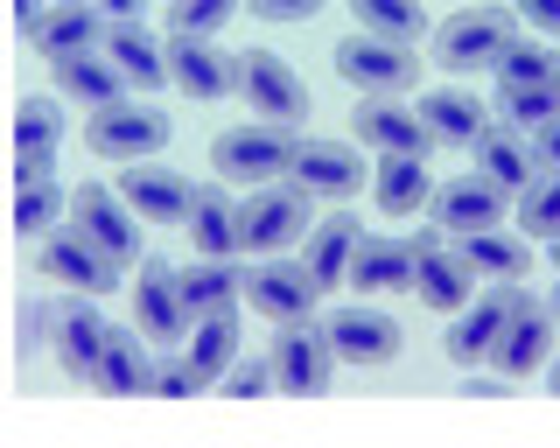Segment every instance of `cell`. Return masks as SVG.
Instances as JSON below:
<instances>
[{"instance_id": "1", "label": "cell", "mask_w": 560, "mask_h": 448, "mask_svg": "<svg viewBox=\"0 0 560 448\" xmlns=\"http://www.w3.org/2000/svg\"><path fill=\"white\" fill-rule=\"evenodd\" d=\"M238 224H245V252L253 260H288V246H308V232H315V197L302 182L253 189L238 203Z\"/></svg>"}, {"instance_id": "2", "label": "cell", "mask_w": 560, "mask_h": 448, "mask_svg": "<svg viewBox=\"0 0 560 448\" xmlns=\"http://www.w3.org/2000/svg\"><path fill=\"white\" fill-rule=\"evenodd\" d=\"M294 154H302V133H280L267 119L253 127H232L210 141V162H218L224 182H245V189H273V176H294Z\"/></svg>"}, {"instance_id": "3", "label": "cell", "mask_w": 560, "mask_h": 448, "mask_svg": "<svg viewBox=\"0 0 560 448\" xmlns=\"http://www.w3.org/2000/svg\"><path fill=\"white\" fill-rule=\"evenodd\" d=\"M518 43V8H463L434 28V63L448 71H498V57Z\"/></svg>"}, {"instance_id": "4", "label": "cell", "mask_w": 560, "mask_h": 448, "mask_svg": "<svg viewBox=\"0 0 560 448\" xmlns=\"http://www.w3.org/2000/svg\"><path fill=\"white\" fill-rule=\"evenodd\" d=\"M238 98L253 106V119H267L280 133H302V119H308V84L273 49H245L238 57Z\"/></svg>"}, {"instance_id": "5", "label": "cell", "mask_w": 560, "mask_h": 448, "mask_svg": "<svg viewBox=\"0 0 560 448\" xmlns=\"http://www.w3.org/2000/svg\"><path fill=\"white\" fill-rule=\"evenodd\" d=\"M133 330L148 337V343H162V357H168V351H189L197 316H189V302H183V267L140 260V281H133Z\"/></svg>"}, {"instance_id": "6", "label": "cell", "mask_w": 560, "mask_h": 448, "mask_svg": "<svg viewBox=\"0 0 560 448\" xmlns=\"http://www.w3.org/2000/svg\"><path fill=\"white\" fill-rule=\"evenodd\" d=\"M267 357H273V392H288V400H323L337 365H343L323 322H288V330H273Z\"/></svg>"}, {"instance_id": "7", "label": "cell", "mask_w": 560, "mask_h": 448, "mask_svg": "<svg viewBox=\"0 0 560 448\" xmlns=\"http://www.w3.org/2000/svg\"><path fill=\"white\" fill-rule=\"evenodd\" d=\"M84 148H92L98 162H119V168L154 162V154L168 148V119L154 106H140V98H127V106H105V113L84 119Z\"/></svg>"}, {"instance_id": "8", "label": "cell", "mask_w": 560, "mask_h": 448, "mask_svg": "<svg viewBox=\"0 0 560 448\" xmlns=\"http://www.w3.org/2000/svg\"><path fill=\"white\" fill-rule=\"evenodd\" d=\"M413 295L434 308V316H463L469 302L483 295V281H477V267L455 252V238L442 232H413Z\"/></svg>"}, {"instance_id": "9", "label": "cell", "mask_w": 560, "mask_h": 448, "mask_svg": "<svg viewBox=\"0 0 560 448\" xmlns=\"http://www.w3.org/2000/svg\"><path fill=\"white\" fill-rule=\"evenodd\" d=\"M70 224H78V232L92 238V246H98L119 273L140 267V217H133V203L119 197V189H105V182L70 189Z\"/></svg>"}, {"instance_id": "10", "label": "cell", "mask_w": 560, "mask_h": 448, "mask_svg": "<svg viewBox=\"0 0 560 448\" xmlns=\"http://www.w3.org/2000/svg\"><path fill=\"white\" fill-rule=\"evenodd\" d=\"M337 78L358 84L364 98H399L420 84V57L407 43H378V36H343L337 43Z\"/></svg>"}, {"instance_id": "11", "label": "cell", "mask_w": 560, "mask_h": 448, "mask_svg": "<svg viewBox=\"0 0 560 448\" xmlns=\"http://www.w3.org/2000/svg\"><path fill=\"white\" fill-rule=\"evenodd\" d=\"M512 308H518V287H483V295L469 302L463 316H448V330H442V351H448V365L477 372L483 357H498L504 330H512Z\"/></svg>"}, {"instance_id": "12", "label": "cell", "mask_w": 560, "mask_h": 448, "mask_svg": "<svg viewBox=\"0 0 560 448\" xmlns=\"http://www.w3.org/2000/svg\"><path fill=\"white\" fill-rule=\"evenodd\" d=\"M504 211H518V203H512V189H498L490 176H448L442 189H434V203H428V217H434V232H442V238L498 232Z\"/></svg>"}, {"instance_id": "13", "label": "cell", "mask_w": 560, "mask_h": 448, "mask_svg": "<svg viewBox=\"0 0 560 448\" xmlns=\"http://www.w3.org/2000/svg\"><path fill=\"white\" fill-rule=\"evenodd\" d=\"M245 302H253L273 330H288V322L315 316L323 287H315V273L302 260H253V267H245Z\"/></svg>"}, {"instance_id": "14", "label": "cell", "mask_w": 560, "mask_h": 448, "mask_svg": "<svg viewBox=\"0 0 560 448\" xmlns=\"http://www.w3.org/2000/svg\"><path fill=\"white\" fill-rule=\"evenodd\" d=\"M35 260H43V281H49V287H70V295H92V302H98V295H113V287H119V267L105 260V252L78 232V224L49 232L43 246H35Z\"/></svg>"}, {"instance_id": "15", "label": "cell", "mask_w": 560, "mask_h": 448, "mask_svg": "<svg viewBox=\"0 0 560 448\" xmlns=\"http://www.w3.org/2000/svg\"><path fill=\"white\" fill-rule=\"evenodd\" d=\"M350 133H358L378 162H428V148H434L420 106H399V98H364V106L350 113Z\"/></svg>"}, {"instance_id": "16", "label": "cell", "mask_w": 560, "mask_h": 448, "mask_svg": "<svg viewBox=\"0 0 560 448\" xmlns=\"http://www.w3.org/2000/svg\"><path fill=\"white\" fill-rule=\"evenodd\" d=\"M113 189L133 203V217H140V224H162V232L189 224V211H197V182L175 176V168H162V162H133Z\"/></svg>"}, {"instance_id": "17", "label": "cell", "mask_w": 560, "mask_h": 448, "mask_svg": "<svg viewBox=\"0 0 560 448\" xmlns=\"http://www.w3.org/2000/svg\"><path fill=\"white\" fill-rule=\"evenodd\" d=\"M105 337H113V322L92 308V295H70V302L49 308V351H57V365L70 378H84V386H92V372L105 357Z\"/></svg>"}, {"instance_id": "18", "label": "cell", "mask_w": 560, "mask_h": 448, "mask_svg": "<svg viewBox=\"0 0 560 448\" xmlns=\"http://www.w3.org/2000/svg\"><path fill=\"white\" fill-rule=\"evenodd\" d=\"M329 343H337V357L343 365H393L399 357V343H407V330H399L385 308L372 302H350V308H329Z\"/></svg>"}, {"instance_id": "19", "label": "cell", "mask_w": 560, "mask_h": 448, "mask_svg": "<svg viewBox=\"0 0 560 448\" xmlns=\"http://www.w3.org/2000/svg\"><path fill=\"white\" fill-rule=\"evenodd\" d=\"M372 176H378V162H364L350 141H302V154H294V182L308 197H329V203L372 189Z\"/></svg>"}, {"instance_id": "20", "label": "cell", "mask_w": 560, "mask_h": 448, "mask_svg": "<svg viewBox=\"0 0 560 448\" xmlns=\"http://www.w3.org/2000/svg\"><path fill=\"white\" fill-rule=\"evenodd\" d=\"M553 337H560V322H553V308L539 302V295H525L518 287V308H512V330H504L498 343V378H533V372H547L553 365Z\"/></svg>"}, {"instance_id": "21", "label": "cell", "mask_w": 560, "mask_h": 448, "mask_svg": "<svg viewBox=\"0 0 560 448\" xmlns=\"http://www.w3.org/2000/svg\"><path fill=\"white\" fill-rule=\"evenodd\" d=\"M168 78L183 98H203V106H218V98L238 92V57H224L210 36H168Z\"/></svg>"}, {"instance_id": "22", "label": "cell", "mask_w": 560, "mask_h": 448, "mask_svg": "<svg viewBox=\"0 0 560 448\" xmlns=\"http://www.w3.org/2000/svg\"><path fill=\"white\" fill-rule=\"evenodd\" d=\"M105 28H113V22H105L92 0H70V8H49L43 22H28L22 36H28L35 57L57 63V57H92V49H105Z\"/></svg>"}, {"instance_id": "23", "label": "cell", "mask_w": 560, "mask_h": 448, "mask_svg": "<svg viewBox=\"0 0 560 448\" xmlns=\"http://www.w3.org/2000/svg\"><path fill=\"white\" fill-rule=\"evenodd\" d=\"M469 154H477V176H490L498 189H512V197H525V189H533L539 176H547V162H539L533 133L504 127V119H498V127H490V133H483V141L469 148Z\"/></svg>"}, {"instance_id": "24", "label": "cell", "mask_w": 560, "mask_h": 448, "mask_svg": "<svg viewBox=\"0 0 560 448\" xmlns=\"http://www.w3.org/2000/svg\"><path fill=\"white\" fill-rule=\"evenodd\" d=\"M49 84H57V98L84 113H105V106H127V78L113 71V57L92 49V57H57L49 63Z\"/></svg>"}, {"instance_id": "25", "label": "cell", "mask_w": 560, "mask_h": 448, "mask_svg": "<svg viewBox=\"0 0 560 448\" xmlns=\"http://www.w3.org/2000/svg\"><path fill=\"white\" fill-rule=\"evenodd\" d=\"M105 57H113V71L127 78V92H162L168 78V43L162 36H148L140 22H113L105 28Z\"/></svg>"}, {"instance_id": "26", "label": "cell", "mask_w": 560, "mask_h": 448, "mask_svg": "<svg viewBox=\"0 0 560 448\" xmlns=\"http://www.w3.org/2000/svg\"><path fill=\"white\" fill-rule=\"evenodd\" d=\"M358 246H364V224L350 217V211H329L323 224H315V232H308V246H302V267L315 273V287H350Z\"/></svg>"}, {"instance_id": "27", "label": "cell", "mask_w": 560, "mask_h": 448, "mask_svg": "<svg viewBox=\"0 0 560 448\" xmlns=\"http://www.w3.org/2000/svg\"><path fill=\"white\" fill-rule=\"evenodd\" d=\"M92 386L105 392V400H140V392H154L148 337H140V330H119V322H113V337H105V357H98Z\"/></svg>"}, {"instance_id": "28", "label": "cell", "mask_w": 560, "mask_h": 448, "mask_svg": "<svg viewBox=\"0 0 560 448\" xmlns=\"http://www.w3.org/2000/svg\"><path fill=\"white\" fill-rule=\"evenodd\" d=\"M413 238H393V232H364L358 246V267H350V287L358 295H399V287H413Z\"/></svg>"}, {"instance_id": "29", "label": "cell", "mask_w": 560, "mask_h": 448, "mask_svg": "<svg viewBox=\"0 0 560 448\" xmlns=\"http://www.w3.org/2000/svg\"><path fill=\"white\" fill-rule=\"evenodd\" d=\"M420 119H428V133L442 148H477L498 119H490V106L477 92H463V84H448V92H428L420 98Z\"/></svg>"}, {"instance_id": "30", "label": "cell", "mask_w": 560, "mask_h": 448, "mask_svg": "<svg viewBox=\"0 0 560 448\" xmlns=\"http://www.w3.org/2000/svg\"><path fill=\"white\" fill-rule=\"evenodd\" d=\"M455 252H463L469 267H477V281L490 287H518L525 281V267H533V246H525V232H469V238H455Z\"/></svg>"}, {"instance_id": "31", "label": "cell", "mask_w": 560, "mask_h": 448, "mask_svg": "<svg viewBox=\"0 0 560 448\" xmlns=\"http://www.w3.org/2000/svg\"><path fill=\"white\" fill-rule=\"evenodd\" d=\"M183 302H189V316H197V322L238 316V302H245V267H238V260H197V267H183Z\"/></svg>"}, {"instance_id": "32", "label": "cell", "mask_w": 560, "mask_h": 448, "mask_svg": "<svg viewBox=\"0 0 560 448\" xmlns=\"http://www.w3.org/2000/svg\"><path fill=\"white\" fill-rule=\"evenodd\" d=\"M189 238H197L203 260H238V252H245L238 203L224 197V189H197V211H189Z\"/></svg>"}, {"instance_id": "33", "label": "cell", "mask_w": 560, "mask_h": 448, "mask_svg": "<svg viewBox=\"0 0 560 448\" xmlns=\"http://www.w3.org/2000/svg\"><path fill=\"white\" fill-rule=\"evenodd\" d=\"M434 182L428 176V162H378V176H372V203L385 217H413V211H428L434 203Z\"/></svg>"}, {"instance_id": "34", "label": "cell", "mask_w": 560, "mask_h": 448, "mask_svg": "<svg viewBox=\"0 0 560 448\" xmlns=\"http://www.w3.org/2000/svg\"><path fill=\"white\" fill-rule=\"evenodd\" d=\"M350 14H358V36H378V43H407L428 36V8L420 0H350Z\"/></svg>"}, {"instance_id": "35", "label": "cell", "mask_w": 560, "mask_h": 448, "mask_svg": "<svg viewBox=\"0 0 560 448\" xmlns=\"http://www.w3.org/2000/svg\"><path fill=\"white\" fill-rule=\"evenodd\" d=\"M498 84H533V92H560V43L547 36H518L498 57Z\"/></svg>"}, {"instance_id": "36", "label": "cell", "mask_w": 560, "mask_h": 448, "mask_svg": "<svg viewBox=\"0 0 560 448\" xmlns=\"http://www.w3.org/2000/svg\"><path fill=\"white\" fill-rule=\"evenodd\" d=\"M63 224H70V197H63L57 176L14 189V232H22V238H35V246H43L49 232H63Z\"/></svg>"}, {"instance_id": "37", "label": "cell", "mask_w": 560, "mask_h": 448, "mask_svg": "<svg viewBox=\"0 0 560 448\" xmlns=\"http://www.w3.org/2000/svg\"><path fill=\"white\" fill-rule=\"evenodd\" d=\"M238 316H210V322H197V337H189V365H197L210 386H224V378H232V365H238Z\"/></svg>"}, {"instance_id": "38", "label": "cell", "mask_w": 560, "mask_h": 448, "mask_svg": "<svg viewBox=\"0 0 560 448\" xmlns=\"http://www.w3.org/2000/svg\"><path fill=\"white\" fill-rule=\"evenodd\" d=\"M504 119V127L518 133H539L547 119H560V92H533V84H498V106H490Z\"/></svg>"}, {"instance_id": "39", "label": "cell", "mask_w": 560, "mask_h": 448, "mask_svg": "<svg viewBox=\"0 0 560 448\" xmlns=\"http://www.w3.org/2000/svg\"><path fill=\"white\" fill-rule=\"evenodd\" d=\"M512 217H518V232H525V238H547V246H553V238H560V168H547V176L525 189Z\"/></svg>"}, {"instance_id": "40", "label": "cell", "mask_w": 560, "mask_h": 448, "mask_svg": "<svg viewBox=\"0 0 560 448\" xmlns=\"http://www.w3.org/2000/svg\"><path fill=\"white\" fill-rule=\"evenodd\" d=\"M63 141V98H22L14 106V148H57Z\"/></svg>"}, {"instance_id": "41", "label": "cell", "mask_w": 560, "mask_h": 448, "mask_svg": "<svg viewBox=\"0 0 560 448\" xmlns=\"http://www.w3.org/2000/svg\"><path fill=\"white\" fill-rule=\"evenodd\" d=\"M238 14V0H168V28L175 36H210L218 43V28Z\"/></svg>"}, {"instance_id": "42", "label": "cell", "mask_w": 560, "mask_h": 448, "mask_svg": "<svg viewBox=\"0 0 560 448\" xmlns=\"http://www.w3.org/2000/svg\"><path fill=\"white\" fill-rule=\"evenodd\" d=\"M197 392H210V378L189 365L183 351H168V357H154V400H197Z\"/></svg>"}, {"instance_id": "43", "label": "cell", "mask_w": 560, "mask_h": 448, "mask_svg": "<svg viewBox=\"0 0 560 448\" xmlns=\"http://www.w3.org/2000/svg\"><path fill=\"white\" fill-rule=\"evenodd\" d=\"M267 386H273V357H238L232 378H224L218 392H232V400H259Z\"/></svg>"}, {"instance_id": "44", "label": "cell", "mask_w": 560, "mask_h": 448, "mask_svg": "<svg viewBox=\"0 0 560 448\" xmlns=\"http://www.w3.org/2000/svg\"><path fill=\"white\" fill-rule=\"evenodd\" d=\"M57 176V148H14V189Z\"/></svg>"}, {"instance_id": "45", "label": "cell", "mask_w": 560, "mask_h": 448, "mask_svg": "<svg viewBox=\"0 0 560 448\" xmlns=\"http://www.w3.org/2000/svg\"><path fill=\"white\" fill-rule=\"evenodd\" d=\"M512 8H518V22L533 28V36L560 43V0H512Z\"/></svg>"}, {"instance_id": "46", "label": "cell", "mask_w": 560, "mask_h": 448, "mask_svg": "<svg viewBox=\"0 0 560 448\" xmlns=\"http://www.w3.org/2000/svg\"><path fill=\"white\" fill-rule=\"evenodd\" d=\"M245 8L267 14V22H308V14L323 8V0H245Z\"/></svg>"}, {"instance_id": "47", "label": "cell", "mask_w": 560, "mask_h": 448, "mask_svg": "<svg viewBox=\"0 0 560 448\" xmlns=\"http://www.w3.org/2000/svg\"><path fill=\"white\" fill-rule=\"evenodd\" d=\"M512 378H463V400H504Z\"/></svg>"}, {"instance_id": "48", "label": "cell", "mask_w": 560, "mask_h": 448, "mask_svg": "<svg viewBox=\"0 0 560 448\" xmlns=\"http://www.w3.org/2000/svg\"><path fill=\"white\" fill-rule=\"evenodd\" d=\"M92 8L105 14V22H140V14H148V0H92Z\"/></svg>"}, {"instance_id": "49", "label": "cell", "mask_w": 560, "mask_h": 448, "mask_svg": "<svg viewBox=\"0 0 560 448\" xmlns=\"http://www.w3.org/2000/svg\"><path fill=\"white\" fill-rule=\"evenodd\" d=\"M533 148H539V162H547V168H560V119H547V127L533 133Z\"/></svg>"}, {"instance_id": "50", "label": "cell", "mask_w": 560, "mask_h": 448, "mask_svg": "<svg viewBox=\"0 0 560 448\" xmlns=\"http://www.w3.org/2000/svg\"><path fill=\"white\" fill-rule=\"evenodd\" d=\"M49 8H70V0H14V28H28V22H43Z\"/></svg>"}, {"instance_id": "51", "label": "cell", "mask_w": 560, "mask_h": 448, "mask_svg": "<svg viewBox=\"0 0 560 448\" xmlns=\"http://www.w3.org/2000/svg\"><path fill=\"white\" fill-rule=\"evenodd\" d=\"M539 378H547V392H553V400H560V357H553V365L539 372Z\"/></svg>"}, {"instance_id": "52", "label": "cell", "mask_w": 560, "mask_h": 448, "mask_svg": "<svg viewBox=\"0 0 560 448\" xmlns=\"http://www.w3.org/2000/svg\"><path fill=\"white\" fill-rule=\"evenodd\" d=\"M547 308H553V322H560V287H553V295H547Z\"/></svg>"}, {"instance_id": "53", "label": "cell", "mask_w": 560, "mask_h": 448, "mask_svg": "<svg viewBox=\"0 0 560 448\" xmlns=\"http://www.w3.org/2000/svg\"><path fill=\"white\" fill-rule=\"evenodd\" d=\"M547 252H553V273H560V238H553V246H547Z\"/></svg>"}]
</instances>
